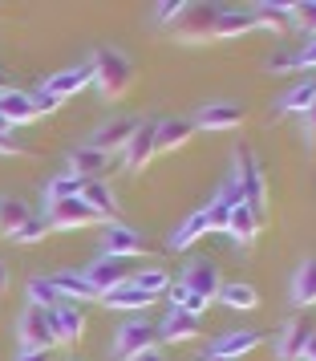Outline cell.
I'll return each instance as SVG.
<instances>
[{
  "mask_svg": "<svg viewBox=\"0 0 316 361\" xmlns=\"http://www.w3.org/2000/svg\"><path fill=\"white\" fill-rule=\"evenodd\" d=\"M89 66H94V85L106 102H118L134 85V61L122 49H98Z\"/></svg>",
  "mask_w": 316,
  "mask_h": 361,
  "instance_id": "obj_1",
  "label": "cell"
},
{
  "mask_svg": "<svg viewBox=\"0 0 316 361\" xmlns=\"http://www.w3.org/2000/svg\"><path fill=\"white\" fill-rule=\"evenodd\" d=\"M232 175L239 179V187H244V203H248L255 215H264V207H267V183H264V166H260V159H255V150H251V147L235 150Z\"/></svg>",
  "mask_w": 316,
  "mask_h": 361,
  "instance_id": "obj_2",
  "label": "cell"
},
{
  "mask_svg": "<svg viewBox=\"0 0 316 361\" xmlns=\"http://www.w3.org/2000/svg\"><path fill=\"white\" fill-rule=\"evenodd\" d=\"M17 337H20V349H41V353H49L53 345H57L49 309L29 305V309L20 312V321H17Z\"/></svg>",
  "mask_w": 316,
  "mask_h": 361,
  "instance_id": "obj_3",
  "label": "cell"
},
{
  "mask_svg": "<svg viewBox=\"0 0 316 361\" xmlns=\"http://www.w3.org/2000/svg\"><path fill=\"white\" fill-rule=\"evenodd\" d=\"M191 122H195V130H211V134L239 130V126L248 122V106H244V102H211V106H203Z\"/></svg>",
  "mask_w": 316,
  "mask_h": 361,
  "instance_id": "obj_4",
  "label": "cell"
},
{
  "mask_svg": "<svg viewBox=\"0 0 316 361\" xmlns=\"http://www.w3.org/2000/svg\"><path fill=\"white\" fill-rule=\"evenodd\" d=\"M150 345H158V325H150V321H142V317H134V321H126V325L114 333V357L130 361L134 353H142V349H150Z\"/></svg>",
  "mask_w": 316,
  "mask_h": 361,
  "instance_id": "obj_5",
  "label": "cell"
},
{
  "mask_svg": "<svg viewBox=\"0 0 316 361\" xmlns=\"http://www.w3.org/2000/svg\"><path fill=\"white\" fill-rule=\"evenodd\" d=\"M215 20H219V4H191L183 17L175 20L179 41H215Z\"/></svg>",
  "mask_w": 316,
  "mask_h": 361,
  "instance_id": "obj_6",
  "label": "cell"
},
{
  "mask_svg": "<svg viewBox=\"0 0 316 361\" xmlns=\"http://www.w3.org/2000/svg\"><path fill=\"white\" fill-rule=\"evenodd\" d=\"M45 224H49V231H82L89 224H98V212H89L82 199H65V203L45 207Z\"/></svg>",
  "mask_w": 316,
  "mask_h": 361,
  "instance_id": "obj_7",
  "label": "cell"
},
{
  "mask_svg": "<svg viewBox=\"0 0 316 361\" xmlns=\"http://www.w3.org/2000/svg\"><path fill=\"white\" fill-rule=\"evenodd\" d=\"M82 276L98 288V296H106V293H114V288H122V284H130V268H126V260L98 256L89 268H82Z\"/></svg>",
  "mask_w": 316,
  "mask_h": 361,
  "instance_id": "obj_8",
  "label": "cell"
},
{
  "mask_svg": "<svg viewBox=\"0 0 316 361\" xmlns=\"http://www.w3.org/2000/svg\"><path fill=\"white\" fill-rule=\"evenodd\" d=\"M138 252H146V235L142 231L126 228V224H110L101 231V256H114V260H130Z\"/></svg>",
  "mask_w": 316,
  "mask_h": 361,
  "instance_id": "obj_9",
  "label": "cell"
},
{
  "mask_svg": "<svg viewBox=\"0 0 316 361\" xmlns=\"http://www.w3.org/2000/svg\"><path fill=\"white\" fill-rule=\"evenodd\" d=\"M154 130H158V122L150 118V122H138V130L130 134V142H126V150H122V159H126L130 171H146L150 159L158 154V138H154Z\"/></svg>",
  "mask_w": 316,
  "mask_h": 361,
  "instance_id": "obj_10",
  "label": "cell"
},
{
  "mask_svg": "<svg viewBox=\"0 0 316 361\" xmlns=\"http://www.w3.org/2000/svg\"><path fill=\"white\" fill-rule=\"evenodd\" d=\"M251 20H255V29H264V33H288L292 25H296V4H280V0H260V4H251L248 8Z\"/></svg>",
  "mask_w": 316,
  "mask_h": 361,
  "instance_id": "obj_11",
  "label": "cell"
},
{
  "mask_svg": "<svg viewBox=\"0 0 316 361\" xmlns=\"http://www.w3.org/2000/svg\"><path fill=\"white\" fill-rule=\"evenodd\" d=\"M134 130H138V122H134V118H110L106 126H98V130H94L89 147L101 150V154L110 159V154H118V150H126V142H130Z\"/></svg>",
  "mask_w": 316,
  "mask_h": 361,
  "instance_id": "obj_12",
  "label": "cell"
},
{
  "mask_svg": "<svg viewBox=\"0 0 316 361\" xmlns=\"http://www.w3.org/2000/svg\"><path fill=\"white\" fill-rule=\"evenodd\" d=\"M85 85H94V66H89V61L69 66V69H61V73H49L45 90H49L57 102H65V98H73V94H82Z\"/></svg>",
  "mask_w": 316,
  "mask_h": 361,
  "instance_id": "obj_13",
  "label": "cell"
},
{
  "mask_svg": "<svg viewBox=\"0 0 316 361\" xmlns=\"http://www.w3.org/2000/svg\"><path fill=\"white\" fill-rule=\"evenodd\" d=\"M183 284H187L195 296H203V300L211 305V300L219 296V284H223V276H219V268H215L211 260H191V264L183 268Z\"/></svg>",
  "mask_w": 316,
  "mask_h": 361,
  "instance_id": "obj_14",
  "label": "cell"
},
{
  "mask_svg": "<svg viewBox=\"0 0 316 361\" xmlns=\"http://www.w3.org/2000/svg\"><path fill=\"white\" fill-rule=\"evenodd\" d=\"M255 345H260V333H255V329H227V333H219V337H215V345H211V353H207V357L239 361V357H248Z\"/></svg>",
  "mask_w": 316,
  "mask_h": 361,
  "instance_id": "obj_15",
  "label": "cell"
},
{
  "mask_svg": "<svg viewBox=\"0 0 316 361\" xmlns=\"http://www.w3.org/2000/svg\"><path fill=\"white\" fill-rule=\"evenodd\" d=\"M49 317H53V333H57V341L73 345V341H82V337H85V312H82V305L61 300L57 309H49Z\"/></svg>",
  "mask_w": 316,
  "mask_h": 361,
  "instance_id": "obj_16",
  "label": "cell"
},
{
  "mask_svg": "<svg viewBox=\"0 0 316 361\" xmlns=\"http://www.w3.org/2000/svg\"><path fill=\"white\" fill-rule=\"evenodd\" d=\"M0 118L17 130V126H29L37 118V110H33V94H25V90H0Z\"/></svg>",
  "mask_w": 316,
  "mask_h": 361,
  "instance_id": "obj_17",
  "label": "cell"
},
{
  "mask_svg": "<svg viewBox=\"0 0 316 361\" xmlns=\"http://www.w3.org/2000/svg\"><path fill=\"white\" fill-rule=\"evenodd\" d=\"M203 235H211V224H207V207H199V212L187 215L183 224L175 228V235L167 240V247H170V252H187V247L199 244Z\"/></svg>",
  "mask_w": 316,
  "mask_h": 361,
  "instance_id": "obj_18",
  "label": "cell"
},
{
  "mask_svg": "<svg viewBox=\"0 0 316 361\" xmlns=\"http://www.w3.org/2000/svg\"><path fill=\"white\" fill-rule=\"evenodd\" d=\"M191 337H199V317H191V312H179V309H167L163 325H158V341L183 345V341H191Z\"/></svg>",
  "mask_w": 316,
  "mask_h": 361,
  "instance_id": "obj_19",
  "label": "cell"
},
{
  "mask_svg": "<svg viewBox=\"0 0 316 361\" xmlns=\"http://www.w3.org/2000/svg\"><path fill=\"white\" fill-rule=\"evenodd\" d=\"M215 300L227 305V309H235V312H251L260 305V293H255V284H248V280H223Z\"/></svg>",
  "mask_w": 316,
  "mask_h": 361,
  "instance_id": "obj_20",
  "label": "cell"
},
{
  "mask_svg": "<svg viewBox=\"0 0 316 361\" xmlns=\"http://www.w3.org/2000/svg\"><path fill=\"white\" fill-rule=\"evenodd\" d=\"M154 138H158V150H179L195 138V122L191 118H158Z\"/></svg>",
  "mask_w": 316,
  "mask_h": 361,
  "instance_id": "obj_21",
  "label": "cell"
},
{
  "mask_svg": "<svg viewBox=\"0 0 316 361\" xmlns=\"http://www.w3.org/2000/svg\"><path fill=\"white\" fill-rule=\"evenodd\" d=\"M308 333H312L308 321H288V325L280 329V337H276V357H280V361H300Z\"/></svg>",
  "mask_w": 316,
  "mask_h": 361,
  "instance_id": "obj_22",
  "label": "cell"
},
{
  "mask_svg": "<svg viewBox=\"0 0 316 361\" xmlns=\"http://www.w3.org/2000/svg\"><path fill=\"white\" fill-rule=\"evenodd\" d=\"M260 228H264V215H255L251 207H235L232 219H227V235H232L235 244H255L260 240Z\"/></svg>",
  "mask_w": 316,
  "mask_h": 361,
  "instance_id": "obj_23",
  "label": "cell"
},
{
  "mask_svg": "<svg viewBox=\"0 0 316 361\" xmlns=\"http://www.w3.org/2000/svg\"><path fill=\"white\" fill-rule=\"evenodd\" d=\"M158 296H146L142 288H134V284H122V288H114V293H106L98 300V305H106V309H118V312H142L150 309Z\"/></svg>",
  "mask_w": 316,
  "mask_h": 361,
  "instance_id": "obj_24",
  "label": "cell"
},
{
  "mask_svg": "<svg viewBox=\"0 0 316 361\" xmlns=\"http://www.w3.org/2000/svg\"><path fill=\"white\" fill-rule=\"evenodd\" d=\"M49 280H53V288L61 293V300H73V305H82V300H101L98 288H94L82 272H57V276H49Z\"/></svg>",
  "mask_w": 316,
  "mask_h": 361,
  "instance_id": "obj_25",
  "label": "cell"
},
{
  "mask_svg": "<svg viewBox=\"0 0 316 361\" xmlns=\"http://www.w3.org/2000/svg\"><path fill=\"white\" fill-rule=\"evenodd\" d=\"M255 29L248 8H219V20H215V41H235V37H248Z\"/></svg>",
  "mask_w": 316,
  "mask_h": 361,
  "instance_id": "obj_26",
  "label": "cell"
},
{
  "mask_svg": "<svg viewBox=\"0 0 316 361\" xmlns=\"http://www.w3.org/2000/svg\"><path fill=\"white\" fill-rule=\"evenodd\" d=\"M106 163H110V159L85 142V147H77L73 154H69V175H77V179L89 183V179H98V171H106Z\"/></svg>",
  "mask_w": 316,
  "mask_h": 361,
  "instance_id": "obj_27",
  "label": "cell"
},
{
  "mask_svg": "<svg viewBox=\"0 0 316 361\" xmlns=\"http://www.w3.org/2000/svg\"><path fill=\"white\" fill-rule=\"evenodd\" d=\"M292 305L296 309H312L316 305V260H304L292 276Z\"/></svg>",
  "mask_w": 316,
  "mask_h": 361,
  "instance_id": "obj_28",
  "label": "cell"
},
{
  "mask_svg": "<svg viewBox=\"0 0 316 361\" xmlns=\"http://www.w3.org/2000/svg\"><path fill=\"white\" fill-rule=\"evenodd\" d=\"M82 203L89 207V212H98V219H101V215H114V212H118L114 187H110V183H101V179H89V183H85Z\"/></svg>",
  "mask_w": 316,
  "mask_h": 361,
  "instance_id": "obj_29",
  "label": "cell"
},
{
  "mask_svg": "<svg viewBox=\"0 0 316 361\" xmlns=\"http://www.w3.org/2000/svg\"><path fill=\"white\" fill-rule=\"evenodd\" d=\"M312 106H316V78H312V82L292 85V90L284 94V98H280V114H300V118H304Z\"/></svg>",
  "mask_w": 316,
  "mask_h": 361,
  "instance_id": "obj_30",
  "label": "cell"
},
{
  "mask_svg": "<svg viewBox=\"0 0 316 361\" xmlns=\"http://www.w3.org/2000/svg\"><path fill=\"white\" fill-rule=\"evenodd\" d=\"M85 191V179H77V175H53L49 183H45V207L49 203H65V199H82Z\"/></svg>",
  "mask_w": 316,
  "mask_h": 361,
  "instance_id": "obj_31",
  "label": "cell"
},
{
  "mask_svg": "<svg viewBox=\"0 0 316 361\" xmlns=\"http://www.w3.org/2000/svg\"><path fill=\"white\" fill-rule=\"evenodd\" d=\"M163 296L170 300V309H179V312H191V317H203V312H207V300L191 293L183 280H170L167 293H163Z\"/></svg>",
  "mask_w": 316,
  "mask_h": 361,
  "instance_id": "obj_32",
  "label": "cell"
},
{
  "mask_svg": "<svg viewBox=\"0 0 316 361\" xmlns=\"http://www.w3.org/2000/svg\"><path fill=\"white\" fill-rule=\"evenodd\" d=\"M130 284L134 288H142L146 296H163L170 284V272L167 268H158V264H146V268H138V272H130Z\"/></svg>",
  "mask_w": 316,
  "mask_h": 361,
  "instance_id": "obj_33",
  "label": "cell"
},
{
  "mask_svg": "<svg viewBox=\"0 0 316 361\" xmlns=\"http://www.w3.org/2000/svg\"><path fill=\"white\" fill-rule=\"evenodd\" d=\"M29 215H33L29 212V203H20V199H4V207H0V235L13 240V235L29 224Z\"/></svg>",
  "mask_w": 316,
  "mask_h": 361,
  "instance_id": "obj_34",
  "label": "cell"
},
{
  "mask_svg": "<svg viewBox=\"0 0 316 361\" xmlns=\"http://www.w3.org/2000/svg\"><path fill=\"white\" fill-rule=\"evenodd\" d=\"M29 305H41V309H57V305H61V293L53 288L49 276H33L29 280Z\"/></svg>",
  "mask_w": 316,
  "mask_h": 361,
  "instance_id": "obj_35",
  "label": "cell"
},
{
  "mask_svg": "<svg viewBox=\"0 0 316 361\" xmlns=\"http://www.w3.org/2000/svg\"><path fill=\"white\" fill-rule=\"evenodd\" d=\"M215 199L223 203V207H227V212H235V207H248V203H244V187H239V179H235L232 171L223 175V183H219Z\"/></svg>",
  "mask_w": 316,
  "mask_h": 361,
  "instance_id": "obj_36",
  "label": "cell"
},
{
  "mask_svg": "<svg viewBox=\"0 0 316 361\" xmlns=\"http://www.w3.org/2000/svg\"><path fill=\"white\" fill-rule=\"evenodd\" d=\"M49 235V224H45V215H29V224L13 235L17 244H37V240H45Z\"/></svg>",
  "mask_w": 316,
  "mask_h": 361,
  "instance_id": "obj_37",
  "label": "cell"
},
{
  "mask_svg": "<svg viewBox=\"0 0 316 361\" xmlns=\"http://www.w3.org/2000/svg\"><path fill=\"white\" fill-rule=\"evenodd\" d=\"M187 8H191V0H163V4H154V20L158 25H175Z\"/></svg>",
  "mask_w": 316,
  "mask_h": 361,
  "instance_id": "obj_38",
  "label": "cell"
},
{
  "mask_svg": "<svg viewBox=\"0 0 316 361\" xmlns=\"http://www.w3.org/2000/svg\"><path fill=\"white\" fill-rule=\"evenodd\" d=\"M227 219H232V212H227L219 199H211V203H207V224H211V235H215V231L227 235Z\"/></svg>",
  "mask_w": 316,
  "mask_h": 361,
  "instance_id": "obj_39",
  "label": "cell"
},
{
  "mask_svg": "<svg viewBox=\"0 0 316 361\" xmlns=\"http://www.w3.org/2000/svg\"><path fill=\"white\" fill-rule=\"evenodd\" d=\"M33 110H37V118H41V114H57V110H61V102L53 98L45 85H41V90L33 94Z\"/></svg>",
  "mask_w": 316,
  "mask_h": 361,
  "instance_id": "obj_40",
  "label": "cell"
},
{
  "mask_svg": "<svg viewBox=\"0 0 316 361\" xmlns=\"http://www.w3.org/2000/svg\"><path fill=\"white\" fill-rule=\"evenodd\" d=\"M296 25H300V29H308V33L316 37V0H304V4H296Z\"/></svg>",
  "mask_w": 316,
  "mask_h": 361,
  "instance_id": "obj_41",
  "label": "cell"
},
{
  "mask_svg": "<svg viewBox=\"0 0 316 361\" xmlns=\"http://www.w3.org/2000/svg\"><path fill=\"white\" fill-rule=\"evenodd\" d=\"M288 69H296V53H272L267 57V73H288Z\"/></svg>",
  "mask_w": 316,
  "mask_h": 361,
  "instance_id": "obj_42",
  "label": "cell"
},
{
  "mask_svg": "<svg viewBox=\"0 0 316 361\" xmlns=\"http://www.w3.org/2000/svg\"><path fill=\"white\" fill-rule=\"evenodd\" d=\"M296 69H316V37L296 53Z\"/></svg>",
  "mask_w": 316,
  "mask_h": 361,
  "instance_id": "obj_43",
  "label": "cell"
},
{
  "mask_svg": "<svg viewBox=\"0 0 316 361\" xmlns=\"http://www.w3.org/2000/svg\"><path fill=\"white\" fill-rule=\"evenodd\" d=\"M0 154H25V142H17L13 134H0Z\"/></svg>",
  "mask_w": 316,
  "mask_h": 361,
  "instance_id": "obj_44",
  "label": "cell"
},
{
  "mask_svg": "<svg viewBox=\"0 0 316 361\" xmlns=\"http://www.w3.org/2000/svg\"><path fill=\"white\" fill-rule=\"evenodd\" d=\"M130 361H167V357H163V349H158V345H150V349H142V353H134Z\"/></svg>",
  "mask_w": 316,
  "mask_h": 361,
  "instance_id": "obj_45",
  "label": "cell"
},
{
  "mask_svg": "<svg viewBox=\"0 0 316 361\" xmlns=\"http://www.w3.org/2000/svg\"><path fill=\"white\" fill-rule=\"evenodd\" d=\"M17 361H49V353H41V349H20Z\"/></svg>",
  "mask_w": 316,
  "mask_h": 361,
  "instance_id": "obj_46",
  "label": "cell"
},
{
  "mask_svg": "<svg viewBox=\"0 0 316 361\" xmlns=\"http://www.w3.org/2000/svg\"><path fill=\"white\" fill-rule=\"evenodd\" d=\"M304 361H316V329L308 333V341H304V353H300Z\"/></svg>",
  "mask_w": 316,
  "mask_h": 361,
  "instance_id": "obj_47",
  "label": "cell"
},
{
  "mask_svg": "<svg viewBox=\"0 0 316 361\" xmlns=\"http://www.w3.org/2000/svg\"><path fill=\"white\" fill-rule=\"evenodd\" d=\"M304 126H308V138L316 142V106L308 110V114H304Z\"/></svg>",
  "mask_w": 316,
  "mask_h": 361,
  "instance_id": "obj_48",
  "label": "cell"
},
{
  "mask_svg": "<svg viewBox=\"0 0 316 361\" xmlns=\"http://www.w3.org/2000/svg\"><path fill=\"white\" fill-rule=\"evenodd\" d=\"M8 293V264L0 260V296Z\"/></svg>",
  "mask_w": 316,
  "mask_h": 361,
  "instance_id": "obj_49",
  "label": "cell"
},
{
  "mask_svg": "<svg viewBox=\"0 0 316 361\" xmlns=\"http://www.w3.org/2000/svg\"><path fill=\"white\" fill-rule=\"evenodd\" d=\"M0 134H13V126H8V122H4V118H0Z\"/></svg>",
  "mask_w": 316,
  "mask_h": 361,
  "instance_id": "obj_50",
  "label": "cell"
},
{
  "mask_svg": "<svg viewBox=\"0 0 316 361\" xmlns=\"http://www.w3.org/2000/svg\"><path fill=\"white\" fill-rule=\"evenodd\" d=\"M0 90H8V82H4V69H0Z\"/></svg>",
  "mask_w": 316,
  "mask_h": 361,
  "instance_id": "obj_51",
  "label": "cell"
},
{
  "mask_svg": "<svg viewBox=\"0 0 316 361\" xmlns=\"http://www.w3.org/2000/svg\"><path fill=\"white\" fill-rule=\"evenodd\" d=\"M207 361H227V357H207Z\"/></svg>",
  "mask_w": 316,
  "mask_h": 361,
  "instance_id": "obj_52",
  "label": "cell"
},
{
  "mask_svg": "<svg viewBox=\"0 0 316 361\" xmlns=\"http://www.w3.org/2000/svg\"><path fill=\"white\" fill-rule=\"evenodd\" d=\"M0 207H4V199H0Z\"/></svg>",
  "mask_w": 316,
  "mask_h": 361,
  "instance_id": "obj_53",
  "label": "cell"
}]
</instances>
